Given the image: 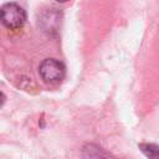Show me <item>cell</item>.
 Returning <instances> with one entry per match:
<instances>
[{
	"label": "cell",
	"instance_id": "3957f363",
	"mask_svg": "<svg viewBox=\"0 0 159 159\" xmlns=\"http://www.w3.org/2000/svg\"><path fill=\"white\" fill-rule=\"evenodd\" d=\"M139 148L140 150L149 158H155V157H159V147L155 145V144H148V143H144V144H139Z\"/></svg>",
	"mask_w": 159,
	"mask_h": 159
},
{
	"label": "cell",
	"instance_id": "7a4b0ae2",
	"mask_svg": "<svg viewBox=\"0 0 159 159\" xmlns=\"http://www.w3.org/2000/svg\"><path fill=\"white\" fill-rule=\"evenodd\" d=\"M39 73L43 82L53 84L61 82L65 78L66 67L61 61L56 58H46L40 63Z\"/></svg>",
	"mask_w": 159,
	"mask_h": 159
},
{
	"label": "cell",
	"instance_id": "277c9868",
	"mask_svg": "<svg viewBox=\"0 0 159 159\" xmlns=\"http://www.w3.org/2000/svg\"><path fill=\"white\" fill-rule=\"evenodd\" d=\"M4 102H5V96L2 94V92H0V107L4 104Z\"/></svg>",
	"mask_w": 159,
	"mask_h": 159
},
{
	"label": "cell",
	"instance_id": "5b68a950",
	"mask_svg": "<svg viewBox=\"0 0 159 159\" xmlns=\"http://www.w3.org/2000/svg\"><path fill=\"white\" fill-rule=\"evenodd\" d=\"M57 2H67V1H70V0H56Z\"/></svg>",
	"mask_w": 159,
	"mask_h": 159
},
{
	"label": "cell",
	"instance_id": "6da1fadb",
	"mask_svg": "<svg viewBox=\"0 0 159 159\" xmlns=\"http://www.w3.org/2000/svg\"><path fill=\"white\" fill-rule=\"evenodd\" d=\"M26 21L25 10L16 2H6L0 7V22L9 30H17Z\"/></svg>",
	"mask_w": 159,
	"mask_h": 159
}]
</instances>
